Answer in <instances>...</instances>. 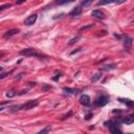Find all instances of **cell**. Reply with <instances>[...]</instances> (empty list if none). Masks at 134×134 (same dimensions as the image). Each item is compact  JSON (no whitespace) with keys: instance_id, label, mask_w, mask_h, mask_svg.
<instances>
[{"instance_id":"obj_1","label":"cell","mask_w":134,"mask_h":134,"mask_svg":"<svg viewBox=\"0 0 134 134\" xmlns=\"http://www.w3.org/2000/svg\"><path fill=\"white\" fill-rule=\"evenodd\" d=\"M20 55L21 56H25V57H37V58H45V59H49L48 57L46 56H43V55H40L38 54L34 48H25V49H22L20 51Z\"/></svg>"},{"instance_id":"obj_2","label":"cell","mask_w":134,"mask_h":134,"mask_svg":"<svg viewBox=\"0 0 134 134\" xmlns=\"http://www.w3.org/2000/svg\"><path fill=\"white\" fill-rule=\"evenodd\" d=\"M109 103V96L108 95H101L94 101V105L98 107H104L105 105Z\"/></svg>"},{"instance_id":"obj_3","label":"cell","mask_w":134,"mask_h":134,"mask_svg":"<svg viewBox=\"0 0 134 134\" xmlns=\"http://www.w3.org/2000/svg\"><path fill=\"white\" fill-rule=\"evenodd\" d=\"M39 105V102L37 101V99H34V101H28L27 103L21 105L20 109L22 110H30V109H34L35 107H37Z\"/></svg>"},{"instance_id":"obj_4","label":"cell","mask_w":134,"mask_h":134,"mask_svg":"<svg viewBox=\"0 0 134 134\" xmlns=\"http://www.w3.org/2000/svg\"><path fill=\"white\" fill-rule=\"evenodd\" d=\"M132 43H133V39L129 36H126L124 40V48L129 51L131 49V46H132Z\"/></svg>"},{"instance_id":"obj_5","label":"cell","mask_w":134,"mask_h":134,"mask_svg":"<svg viewBox=\"0 0 134 134\" xmlns=\"http://www.w3.org/2000/svg\"><path fill=\"white\" fill-rule=\"evenodd\" d=\"M82 10L83 9H82V6H81V5H80V6H75L74 9H73L71 12L69 13V16L71 18H77V17H79V16L82 14Z\"/></svg>"},{"instance_id":"obj_6","label":"cell","mask_w":134,"mask_h":134,"mask_svg":"<svg viewBox=\"0 0 134 134\" xmlns=\"http://www.w3.org/2000/svg\"><path fill=\"white\" fill-rule=\"evenodd\" d=\"M37 18H38V15L37 14H34V15H30V17H27L25 19L24 21V24L25 25H27V26H30V25H33L34 23L37 21Z\"/></svg>"},{"instance_id":"obj_7","label":"cell","mask_w":134,"mask_h":134,"mask_svg":"<svg viewBox=\"0 0 134 134\" xmlns=\"http://www.w3.org/2000/svg\"><path fill=\"white\" fill-rule=\"evenodd\" d=\"M91 16H93V17L98 18V19H101V20H104L105 18H106V16H105V14L102 10H94L91 12Z\"/></svg>"},{"instance_id":"obj_8","label":"cell","mask_w":134,"mask_h":134,"mask_svg":"<svg viewBox=\"0 0 134 134\" xmlns=\"http://www.w3.org/2000/svg\"><path fill=\"white\" fill-rule=\"evenodd\" d=\"M18 33H20V30L19 28H13V30H7L6 33L3 35V38L5 39H7V38H10V37H13V36H15L16 34H18Z\"/></svg>"},{"instance_id":"obj_9","label":"cell","mask_w":134,"mask_h":134,"mask_svg":"<svg viewBox=\"0 0 134 134\" xmlns=\"http://www.w3.org/2000/svg\"><path fill=\"white\" fill-rule=\"evenodd\" d=\"M90 98H89V95H87V94H83V95H81L80 98V103L84 105V106H88L89 104H90Z\"/></svg>"},{"instance_id":"obj_10","label":"cell","mask_w":134,"mask_h":134,"mask_svg":"<svg viewBox=\"0 0 134 134\" xmlns=\"http://www.w3.org/2000/svg\"><path fill=\"white\" fill-rule=\"evenodd\" d=\"M119 101L120 102V103L125 104L126 106L129 107V108H134V101H131V99H123V98L119 99Z\"/></svg>"},{"instance_id":"obj_11","label":"cell","mask_w":134,"mask_h":134,"mask_svg":"<svg viewBox=\"0 0 134 134\" xmlns=\"http://www.w3.org/2000/svg\"><path fill=\"white\" fill-rule=\"evenodd\" d=\"M122 123L125 125H131L134 123V114H130L128 115V116L124 117V119H122Z\"/></svg>"},{"instance_id":"obj_12","label":"cell","mask_w":134,"mask_h":134,"mask_svg":"<svg viewBox=\"0 0 134 134\" xmlns=\"http://www.w3.org/2000/svg\"><path fill=\"white\" fill-rule=\"evenodd\" d=\"M63 91L64 92H66L68 94H77L79 92L78 89H74V88H68V87H65L63 88Z\"/></svg>"},{"instance_id":"obj_13","label":"cell","mask_w":134,"mask_h":134,"mask_svg":"<svg viewBox=\"0 0 134 134\" xmlns=\"http://www.w3.org/2000/svg\"><path fill=\"white\" fill-rule=\"evenodd\" d=\"M51 130V126L50 125H48V126H46L44 129H42L41 131H39L37 134H48V132Z\"/></svg>"},{"instance_id":"obj_14","label":"cell","mask_w":134,"mask_h":134,"mask_svg":"<svg viewBox=\"0 0 134 134\" xmlns=\"http://www.w3.org/2000/svg\"><path fill=\"white\" fill-rule=\"evenodd\" d=\"M101 78H102V72H96L95 74H94L93 77H92V79H91V82H92V83L98 82V81H99Z\"/></svg>"},{"instance_id":"obj_15","label":"cell","mask_w":134,"mask_h":134,"mask_svg":"<svg viewBox=\"0 0 134 134\" xmlns=\"http://www.w3.org/2000/svg\"><path fill=\"white\" fill-rule=\"evenodd\" d=\"M80 39H81V36H77V37H74V38L70 39L69 42H68V45H73V44L77 43V42L80 40Z\"/></svg>"},{"instance_id":"obj_16","label":"cell","mask_w":134,"mask_h":134,"mask_svg":"<svg viewBox=\"0 0 134 134\" xmlns=\"http://www.w3.org/2000/svg\"><path fill=\"white\" fill-rule=\"evenodd\" d=\"M109 3H113V1H111V0H104V1H99L96 5L98 6H102V5H106V4H109Z\"/></svg>"},{"instance_id":"obj_17","label":"cell","mask_w":134,"mask_h":134,"mask_svg":"<svg viewBox=\"0 0 134 134\" xmlns=\"http://www.w3.org/2000/svg\"><path fill=\"white\" fill-rule=\"evenodd\" d=\"M112 69H115V65L114 64H111V65H107L102 68V70H105V71H108V70H112Z\"/></svg>"},{"instance_id":"obj_18","label":"cell","mask_w":134,"mask_h":134,"mask_svg":"<svg viewBox=\"0 0 134 134\" xmlns=\"http://www.w3.org/2000/svg\"><path fill=\"white\" fill-rule=\"evenodd\" d=\"M16 95V91L15 90H10L6 92V96L7 98H14V96Z\"/></svg>"},{"instance_id":"obj_19","label":"cell","mask_w":134,"mask_h":134,"mask_svg":"<svg viewBox=\"0 0 134 134\" xmlns=\"http://www.w3.org/2000/svg\"><path fill=\"white\" fill-rule=\"evenodd\" d=\"M92 4V0H89V1H83L81 2V6H88V5Z\"/></svg>"},{"instance_id":"obj_20","label":"cell","mask_w":134,"mask_h":134,"mask_svg":"<svg viewBox=\"0 0 134 134\" xmlns=\"http://www.w3.org/2000/svg\"><path fill=\"white\" fill-rule=\"evenodd\" d=\"M93 25H94V24H88V25H86V26H83V27H81V28H80V30L82 31V30H89V28H92V27H93Z\"/></svg>"},{"instance_id":"obj_21","label":"cell","mask_w":134,"mask_h":134,"mask_svg":"<svg viewBox=\"0 0 134 134\" xmlns=\"http://www.w3.org/2000/svg\"><path fill=\"white\" fill-rule=\"evenodd\" d=\"M7 7H12V4H10V3H6V4L1 5V6H0V10H3L5 9H7Z\"/></svg>"},{"instance_id":"obj_22","label":"cell","mask_w":134,"mask_h":134,"mask_svg":"<svg viewBox=\"0 0 134 134\" xmlns=\"http://www.w3.org/2000/svg\"><path fill=\"white\" fill-rule=\"evenodd\" d=\"M50 88H51V86H49V85H46V84H44L43 87H42V91H43V92H45V91H47L48 89H50Z\"/></svg>"},{"instance_id":"obj_23","label":"cell","mask_w":134,"mask_h":134,"mask_svg":"<svg viewBox=\"0 0 134 134\" xmlns=\"http://www.w3.org/2000/svg\"><path fill=\"white\" fill-rule=\"evenodd\" d=\"M71 115H72V112L71 111H69V112H68V113L67 114H65V115H63V116H62V120H64V119H68V117H69V116H71Z\"/></svg>"},{"instance_id":"obj_24","label":"cell","mask_w":134,"mask_h":134,"mask_svg":"<svg viewBox=\"0 0 134 134\" xmlns=\"http://www.w3.org/2000/svg\"><path fill=\"white\" fill-rule=\"evenodd\" d=\"M93 116V114L92 113H91V112H90V113H88L87 115H86V116H85V119L86 120H89V119H91V117H92Z\"/></svg>"},{"instance_id":"obj_25","label":"cell","mask_w":134,"mask_h":134,"mask_svg":"<svg viewBox=\"0 0 134 134\" xmlns=\"http://www.w3.org/2000/svg\"><path fill=\"white\" fill-rule=\"evenodd\" d=\"M82 50V47H80V48H78V49H75L74 51H72V52H70V55H71V56H73V55L74 54H77V52H79V51H81Z\"/></svg>"},{"instance_id":"obj_26","label":"cell","mask_w":134,"mask_h":134,"mask_svg":"<svg viewBox=\"0 0 134 134\" xmlns=\"http://www.w3.org/2000/svg\"><path fill=\"white\" fill-rule=\"evenodd\" d=\"M61 75H62L61 73H59V74H57V77H54V78H52V80H54V81H58L60 78H61Z\"/></svg>"},{"instance_id":"obj_27","label":"cell","mask_w":134,"mask_h":134,"mask_svg":"<svg viewBox=\"0 0 134 134\" xmlns=\"http://www.w3.org/2000/svg\"><path fill=\"white\" fill-rule=\"evenodd\" d=\"M62 16H64V14H60V15H56V16H54V20H56V19H58V18H61Z\"/></svg>"},{"instance_id":"obj_28","label":"cell","mask_w":134,"mask_h":134,"mask_svg":"<svg viewBox=\"0 0 134 134\" xmlns=\"http://www.w3.org/2000/svg\"><path fill=\"white\" fill-rule=\"evenodd\" d=\"M70 1H64V2H58V4H66V3H69Z\"/></svg>"},{"instance_id":"obj_29","label":"cell","mask_w":134,"mask_h":134,"mask_svg":"<svg viewBox=\"0 0 134 134\" xmlns=\"http://www.w3.org/2000/svg\"><path fill=\"white\" fill-rule=\"evenodd\" d=\"M114 37H115V38H117V39H122V36L116 35V34H114Z\"/></svg>"},{"instance_id":"obj_30","label":"cell","mask_w":134,"mask_h":134,"mask_svg":"<svg viewBox=\"0 0 134 134\" xmlns=\"http://www.w3.org/2000/svg\"><path fill=\"white\" fill-rule=\"evenodd\" d=\"M26 91H27V90H22V91H21V92H20L19 94H20V95H21V94H24V93H26Z\"/></svg>"},{"instance_id":"obj_31","label":"cell","mask_w":134,"mask_h":134,"mask_svg":"<svg viewBox=\"0 0 134 134\" xmlns=\"http://www.w3.org/2000/svg\"><path fill=\"white\" fill-rule=\"evenodd\" d=\"M23 2H24V0H21V1H18L17 2V4H21V3H23Z\"/></svg>"},{"instance_id":"obj_32","label":"cell","mask_w":134,"mask_h":134,"mask_svg":"<svg viewBox=\"0 0 134 134\" xmlns=\"http://www.w3.org/2000/svg\"><path fill=\"white\" fill-rule=\"evenodd\" d=\"M133 10H134V7H133Z\"/></svg>"}]
</instances>
